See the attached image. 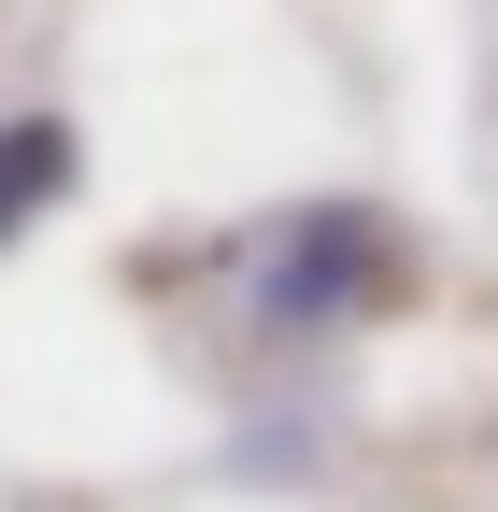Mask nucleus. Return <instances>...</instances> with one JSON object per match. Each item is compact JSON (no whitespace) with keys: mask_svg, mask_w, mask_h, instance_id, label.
Instances as JSON below:
<instances>
[{"mask_svg":"<svg viewBox=\"0 0 498 512\" xmlns=\"http://www.w3.org/2000/svg\"><path fill=\"white\" fill-rule=\"evenodd\" d=\"M385 299H399V242H385V214H356V200L285 214L271 256H257V328H285V342L356 328V313H385Z\"/></svg>","mask_w":498,"mask_h":512,"instance_id":"f257e3e1","label":"nucleus"},{"mask_svg":"<svg viewBox=\"0 0 498 512\" xmlns=\"http://www.w3.org/2000/svg\"><path fill=\"white\" fill-rule=\"evenodd\" d=\"M72 171H86L72 114H15V128H0V242H15V228H29V214H43Z\"/></svg>","mask_w":498,"mask_h":512,"instance_id":"f03ea898","label":"nucleus"}]
</instances>
